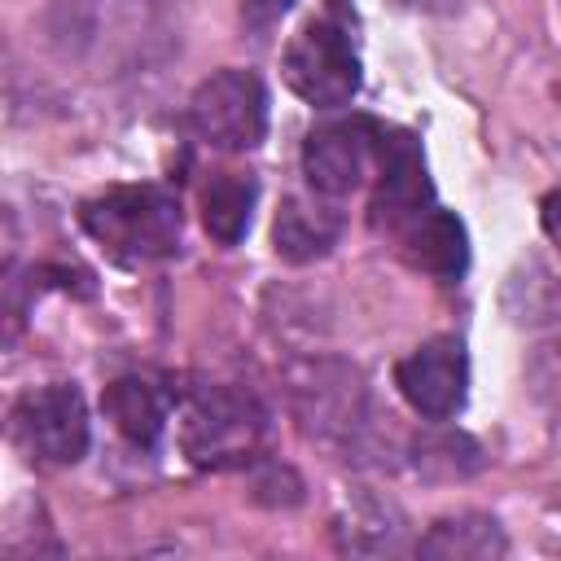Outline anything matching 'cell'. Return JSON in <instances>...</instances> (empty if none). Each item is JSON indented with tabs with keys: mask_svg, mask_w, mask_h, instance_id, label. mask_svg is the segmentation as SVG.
I'll use <instances>...</instances> for the list:
<instances>
[{
	"mask_svg": "<svg viewBox=\"0 0 561 561\" xmlns=\"http://www.w3.org/2000/svg\"><path fill=\"white\" fill-rule=\"evenodd\" d=\"M188 123L197 140L224 153H245L267 136V88L254 70H215L197 83L188 101Z\"/></svg>",
	"mask_w": 561,
	"mask_h": 561,
	"instance_id": "5b68a950",
	"label": "cell"
},
{
	"mask_svg": "<svg viewBox=\"0 0 561 561\" xmlns=\"http://www.w3.org/2000/svg\"><path fill=\"white\" fill-rule=\"evenodd\" d=\"M539 224H543L548 241H552V245H557V254H561V188L543 197V206H539Z\"/></svg>",
	"mask_w": 561,
	"mask_h": 561,
	"instance_id": "ac0fdd59",
	"label": "cell"
},
{
	"mask_svg": "<svg viewBox=\"0 0 561 561\" xmlns=\"http://www.w3.org/2000/svg\"><path fill=\"white\" fill-rule=\"evenodd\" d=\"M381 140L386 127L377 118L351 114V118H329L316 123L302 140V175L316 193L324 197H346L355 193L381 162Z\"/></svg>",
	"mask_w": 561,
	"mask_h": 561,
	"instance_id": "52a82bcc",
	"label": "cell"
},
{
	"mask_svg": "<svg viewBox=\"0 0 561 561\" xmlns=\"http://www.w3.org/2000/svg\"><path fill=\"white\" fill-rule=\"evenodd\" d=\"M9 438L35 469H66L79 465L92 438L88 403L79 386L48 381L26 390L9 412Z\"/></svg>",
	"mask_w": 561,
	"mask_h": 561,
	"instance_id": "3957f363",
	"label": "cell"
},
{
	"mask_svg": "<svg viewBox=\"0 0 561 561\" xmlns=\"http://www.w3.org/2000/svg\"><path fill=\"white\" fill-rule=\"evenodd\" d=\"M430 206H434V193H430V175H425V158H421L416 136L386 127L381 162H377V188H373V206H368L373 228L399 237Z\"/></svg>",
	"mask_w": 561,
	"mask_h": 561,
	"instance_id": "ba28073f",
	"label": "cell"
},
{
	"mask_svg": "<svg viewBox=\"0 0 561 561\" xmlns=\"http://www.w3.org/2000/svg\"><path fill=\"white\" fill-rule=\"evenodd\" d=\"M342 237V210L324 193H294L280 202L272 219V245L289 263H311L324 259Z\"/></svg>",
	"mask_w": 561,
	"mask_h": 561,
	"instance_id": "30bf717a",
	"label": "cell"
},
{
	"mask_svg": "<svg viewBox=\"0 0 561 561\" xmlns=\"http://www.w3.org/2000/svg\"><path fill=\"white\" fill-rule=\"evenodd\" d=\"M394 381H399V394L412 403L416 416L451 421L465 408V386H469L465 346L456 337H430L412 355L399 359Z\"/></svg>",
	"mask_w": 561,
	"mask_h": 561,
	"instance_id": "9c48e42d",
	"label": "cell"
},
{
	"mask_svg": "<svg viewBox=\"0 0 561 561\" xmlns=\"http://www.w3.org/2000/svg\"><path fill=\"white\" fill-rule=\"evenodd\" d=\"M289 4L294 0H245V18H250V26H272Z\"/></svg>",
	"mask_w": 561,
	"mask_h": 561,
	"instance_id": "d6986e66",
	"label": "cell"
},
{
	"mask_svg": "<svg viewBox=\"0 0 561 561\" xmlns=\"http://www.w3.org/2000/svg\"><path fill=\"white\" fill-rule=\"evenodd\" d=\"M83 232L123 267H145L180 250V202L158 184H118L79 206Z\"/></svg>",
	"mask_w": 561,
	"mask_h": 561,
	"instance_id": "6da1fadb",
	"label": "cell"
},
{
	"mask_svg": "<svg viewBox=\"0 0 561 561\" xmlns=\"http://www.w3.org/2000/svg\"><path fill=\"white\" fill-rule=\"evenodd\" d=\"M101 408L110 416V425L140 451H153L162 430H167V416H171V394L153 381V377H118L105 386L101 394Z\"/></svg>",
	"mask_w": 561,
	"mask_h": 561,
	"instance_id": "7c38bea8",
	"label": "cell"
},
{
	"mask_svg": "<svg viewBox=\"0 0 561 561\" xmlns=\"http://www.w3.org/2000/svg\"><path fill=\"white\" fill-rule=\"evenodd\" d=\"M394 241H399L408 267H416V272H425L434 280H460L465 267H469V237H465V224L451 210L430 206Z\"/></svg>",
	"mask_w": 561,
	"mask_h": 561,
	"instance_id": "8fae6325",
	"label": "cell"
},
{
	"mask_svg": "<svg viewBox=\"0 0 561 561\" xmlns=\"http://www.w3.org/2000/svg\"><path fill=\"white\" fill-rule=\"evenodd\" d=\"M421 557H443V561H486V557H504L508 539L500 530L495 517L486 513H456V517H438L421 539H416Z\"/></svg>",
	"mask_w": 561,
	"mask_h": 561,
	"instance_id": "5bb4252c",
	"label": "cell"
},
{
	"mask_svg": "<svg viewBox=\"0 0 561 561\" xmlns=\"http://www.w3.org/2000/svg\"><path fill=\"white\" fill-rule=\"evenodd\" d=\"M289 403L302 430L324 443H351L368 416L364 377L337 359H307L289 368Z\"/></svg>",
	"mask_w": 561,
	"mask_h": 561,
	"instance_id": "8992f818",
	"label": "cell"
},
{
	"mask_svg": "<svg viewBox=\"0 0 561 561\" xmlns=\"http://www.w3.org/2000/svg\"><path fill=\"white\" fill-rule=\"evenodd\" d=\"M280 70L285 83L316 110H342L359 92V57L346 22H337L333 13L298 26L280 57Z\"/></svg>",
	"mask_w": 561,
	"mask_h": 561,
	"instance_id": "277c9868",
	"label": "cell"
},
{
	"mask_svg": "<svg viewBox=\"0 0 561 561\" xmlns=\"http://www.w3.org/2000/svg\"><path fill=\"white\" fill-rule=\"evenodd\" d=\"M333 530H337V543L346 552H399L403 535H408L399 513L390 504H377V500L355 504L346 517H337Z\"/></svg>",
	"mask_w": 561,
	"mask_h": 561,
	"instance_id": "9a60e30c",
	"label": "cell"
},
{
	"mask_svg": "<svg viewBox=\"0 0 561 561\" xmlns=\"http://www.w3.org/2000/svg\"><path fill=\"white\" fill-rule=\"evenodd\" d=\"M434 465H443V478H465L478 469V447L465 434H443V438L416 443V469L434 473Z\"/></svg>",
	"mask_w": 561,
	"mask_h": 561,
	"instance_id": "2e32d148",
	"label": "cell"
},
{
	"mask_svg": "<svg viewBox=\"0 0 561 561\" xmlns=\"http://www.w3.org/2000/svg\"><path fill=\"white\" fill-rule=\"evenodd\" d=\"M530 381H535V394L557 403L561 408V342H548L539 346V355L530 359Z\"/></svg>",
	"mask_w": 561,
	"mask_h": 561,
	"instance_id": "e0dca14e",
	"label": "cell"
},
{
	"mask_svg": "<svg viewBox=\"0 0 561 561\" xmlns=\"http://www.w3.org/2000/svg\"><path fill=\"white\" fill-rule=\"evenodd\" d=\"M263 434H267V412L250 390L210 381L184 394L180 447L197 469H232L254 460Z\"/></svg>",
	"mask_w": 561,
	"mask_h": 561,
	"instance_id": "7a4b0ae2",
	"label": "cell"
},
{
	"mask_svg": "<svg viewBox=\"0 0 561 561\" xmlns=\"http://www.w3.org/2000/svg\"><path fill=\"white\" fill-rule=\"evenodd\" d=\"M259 202V184L250 171H210L197 206H202V228L219 241V245H237L250 228V210Z\"/></svg>",
	"mask_w": 561,
	"mask_h": 561,
	"instance_id": "4fadbf2b",
	"label": "cell"
}]
</instances>
